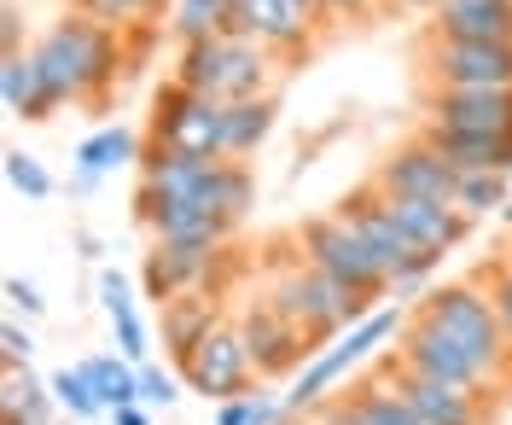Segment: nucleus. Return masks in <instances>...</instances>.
Returning a JSON list of instances; mask_svg holds the SVG:
<instances>
[{"instance_id":"f257e3e1","label":"nucleus","mask_w":512,"mask_h":425,"mask_svg":"<svg viewBox=\"0 0 512 425\" xmlns=\"http://www.w3.org/2000/svg\"><path fill=\"white\" fill-rule=\"evenodd\" d=\"M30 53L59 105H105V94L117 88V65H123V30L64 12L59 24L35 35Z\"/></svg>"},{"instance_id":"f03ea898","label":"nucleus","mask_w":512,"mask_h":425,"mask_svg":"<svg viewBox=\"0 0 512 425\" xmlns=\"http://www.w3.org/2000/svg\"><path fill=\"white\" fill-rule=\"evenodd\" d=\"M280 53H268L262 41L251 35H210V41H187L181 53H175V70H169V82H181L192 94L204 99H222V105H245V99H274L280 88Z\"/></svg>"},{"instance_id":"7ed1b4c3","label":"nucleus","mask_w":512,"mask_h":425,"mask_svg":"<svg viewBox=\"0 0 512 425\" xmlns=\"http://www.w3.org/2000/svg\"><path fill=\"white\" fill-rule=\"evenodd\" d=\"M268 297H274V309H280L286 321L303 327V338L315 344V356L326 350V344H338L350 327H361L373 309H384V303H373V297H355L350 286L326 280V274L309 268V262L280 268V274H274V286H268Z\"/></svg>"},{"instance_id":"20e7f679","label":"nucleus","mask_w":512,"mask_h":425,"mask_svg":"<svg viewBox=\"0 0 512 425\" xmlns=\"http://www.w3.org/2000/svg\"><path fill=\"white\" fill-rule=\"evenodd\" d=\"M414 315H419V321H431V327H443L448 338H454V344L478 361L483 373H489V385H495V379H507L512 338H507V327H501V315H495V303H489L483 286H472V280L437 286V292L419 297Z\"/></svg>"},{"instance_id":"39448f33","label":"nucleus","mask_w":512,"mask_h":425,"mask_svg":"<svg viewBox=\"0 0 512 425\" xmlns=\"http://www.w3.org/2000/svg\"><path fill=\"white\" fill-rule=\"evenodd\" d=\"M344 222H350L361 239H367V251L379 257V268L390 274V292H419L425 280H431V268H437V257L431 251H419L408 233L396 228V216H390V204H384V193L373 187V181H361V187H350V193L332 204Z\"/></svg>"},{"instance_id":"423d86ee","label":"nucleus","mask_w":512,"mask_h":425,"mask_svg":"<svg viewBox=\"0 0 512 425\" xmlns=\"http://www.w3.org/2000/svg\"><path fill=\"white\" fill-rule=\"evenodd\" d=\"M408 332V321H402V309H373L361 327H350L338 344H326L297 379H291V391L280 396L286 402V414H315V408H326L332 402V391L350 379V367H361V361L373 356L379 344H390V338H402Z\"/></svg>"},{"instance_id":"0eeeda50","label":"nucleus","mask_w":512,"mask_h":425,"mask_svg":"<svg viewBox=\"0 0 512 425\" xmlns=\"http://www.w3.org/2000/svg\"><path fill=\"white\" fill-rule=\"evenodd\" d=\"M152 152H181V158H227V105L222 99H204L181 88V82H163L152 99V129H146Z\"/></svg>"},{"instance_id":"6e6552de","label":"nucleus","mask_w":512,"mask_h":425,"mask_svg":"<svg viewBox=\"0 0 512 425\" xmlns=\"http://www.w3.org/2000/svg\"><path fill=\"white\" fill-rule=\"evenodd\" d=\"M291 245H297V262H309V268H320L326 280L350 286L355 297H373V303H379V297L390 292V274L379 268V257L367 251V239H361L338 210L309 216L303 228L291 233Z\"/></svg>"},{"instance_id":"1a4fd4ad","label":"nucleus","mask_w":512,"mask_h":425,"mask_svg":"<svg viewBox=\"0 0 512 425\" xmlns=\"http://www.w3.org/2000/svg\"><path fill=\"white\" fill-rule=\"evenodd\" d=\"M419 94H478V88H512V41H443L419 35Z\"/></svg>"},{"instance_id":"9d476101","label":"nucleus","mask_w":512,"mask_h":425,"mask_svg":"<svg viewBox=\"0 0 512 425\" xmlns=\"http://www.w3.org/2000/svg\"><path fill=\"white\" fill-rule=\"evenodd\" d=\"M181 379H187L204 402H216V408H222V402H239V396H251L256 361H251V350H245L239 321H222V327L210 332V338L192 350V361L181 367Z\"/></svg>"},{"instance_id":"9b49d317","label":"nucleus","mask_w":512,"mask_h":425,"mask_svg":"<svg viewBox=\"0 0 512 425\" xmlns=\"http://www.w3.org/2000/svg\"><path fill=\"white\" fill-rule=\"evenodd\" d=\"M222 268H227V245H152L140 280H146V297L163 309V303H175L187 292L216 297L222 292Z\"/></svg>"},{"instance_id":"f8f14e48","label":"nucleus","mask_w":512,"mask_h":425,"mask_svg":"<svg viewBox=\"0 0 512 425\" xmlns=\"http://www.w3.org/2000/svg\"><path fill=\"white\" fill-rule=\"evenodd\" d=\"M239 332H245V350L256 361V379H286L291 367H309L315 361V344L303 338L297 321H286L274 309V297L262 292L239 309Z\"/></svg>"},{"instance_id":"ddd939ff","label":"nucleus","mask_w":512,"mask_h":425,"mask_svg":"<svg viewBox=\"0 0 512 425\" xmlns=\"http://www.w3.org/2000/svg\"><path fill=\"white\" fill-rule=\"evenodd\" d=\"M373 187L384 198H431V204H454L460 193V169L448 164L437 146H425V140H402L390 158H379L373 169Z\"/></svg>"},{"instance_id":"4468645a","label":"nucleus","mask_w":512,"mask_h":425,"mask_svg":"<svg viewBox=\"0 0 512 425\" xmlns=\"http://www.w3.org/2000/svg\"><path fill=\"white\" fill-rule=\"evenodd\" d=\"M396 361L414 367V373H425V379H437V385H454V391H472V396L489 391V373H483L478 361L466 356L443 327H431V321H419V315L408 321V332H402Z\"/></svg>"},{"instance_id":"2eb2a0df","label":"nucleus","mask_w":512,"mask_h":425,"mask_svg":"<svg viewBox=\"0 0 512 425\" xmlns=\"http://www.w3.org/2000/svg\"><path fill=\"white\" fill-rule=\"evenodd\" d=\"M134 222L152 233V245H227V228L216 210L198 198H158L134 187Z\"/></svg>"},{"instance_id":"dca6fc26","label":"nucleus","mask_w":512,"mask_h":425,"mask_svg":"<svg viewBox=\"0 0 512 425\" xmlns=\"http://www.w3.org/2000/svg\"><path fill=\"white\" fill-rule=\"evenodd\" d=\"M227 30L262 41V47H268V53H280V59H297V53H309V47H315L320 24L297 6V0H233Z\"/></svg>"},{"instance_id":"f3484780","label":"nucleus","mask_w":512,"mask_h":425,"mask_svg":"<svg viewBox=\"0 0 512 425\" xmlns=\"http://www.w3.org/2000/svg\"><path fill=\"white\" fill-rule=\"evenodd\" d=\"M425 123L454 134H501L512 140V88H478V94H443V88H425L419 94Z\"/></svg>"},{"instance_id":"a211bd4d","label":"nucleus","mask_w":512,"mask_h":425,"mask_svg":"<svg viewBox=\"0 0 512 425\" xmlns=\"http://www.w3.org/2000/svg\"><path fill=\"white\" fill-rule=\"evenodd\" d=\"M379 373L402 391V402L419 414V425H483V396L437 385V379H425V373H414V367H402L396 356L384 361Z\"/></svg>"},{"instance_id":"6ab92c4d","label":"nucleus","mask_w":512,"mask_h":425,"mask_svg":"<svg viewBox=\"0 0 512 425\" xmlns=\"http://www.w3.org/2000/svg\"><path fill=\"white\" fill-rule=\"evenodd\" d=\"M425 35L443 41H512V0H437Z\"/></svg>"},{"instance_id":"aec40b11","label":"nucleus","mask_w":512,"mask_h":425,"mask_svg":"<svg viewBox=\"0 0 512 425\" xmlns=\"http://www.w3.org/2000/svg\"><path fill=\"white\" fill-rule=\"evenodd\" d=\"M390 204V216H396V228L414 239L419 251H431V257L443 262L466 233H472V222L454 210V204H431V198H384Z\"/></svg>"},{"instance_id":"412c9836","label":"nucleus","mask_w":512,"mask_h":425,"mask_svg":"<svg viewBox=\"0 0 512 425\" xmlns=\"http://www.w3.org/2000/svg\"><path fill=\"white\" fill-rule=\"evenodd\" d=\"M419 140L437 146L460 175H512V140L501 134H454L437 123H419Z\"/></svg>"},{"instance_id":"4be33fe9","label":"nucleus","mask_w":512,"mask_h":425,"mask_svg":"<svg viewBox=\"0 0 512 425\" xmlns=\"http://www.w3.org/2000/svg\"><path fill=\"white\" fill-rule=\"evenodd\" d=\"M158 315H163V350H169V361H175V367H187L192 350H198L210 332L222 327V303H216L210 292L175 297V303H163Z\"/></svg>"},{"instance_id":"5701e85b","label":"nucleus","mask_w":512,"mask_h":425,"mask_svg":"<svg viewBox=\"0 0 512 425\" xmlns=\"http://www.w3.org/2000/svg\"><path fill=\"white\" fill-rule=\"evenodd\" d=\"M0 99H6V111L18 117V123H47L53 111H59V99L47 88V76L35 65V53H0Z\"/></svg>"},{"instance_id":"b1692460","label":"nucleus","mask_w":512,"mask_h":425,"mask_svg":"<svg viewBox=\"0 0 512 425\" xmlns=\"http://www.w3.org/2000/svg\"><path fill=\"white\" fill-rule=\"evenodd\" d=\"M99 303H105L111 332H117V356L134 361V367H146L152 361V332H146L140 309H134V292H128V280L117 268H99Z\"/></svg>"},{"instance_id":"393cba45","label":"nucleus","mask_w":512,"mask_h":425,"mask_svg":"<svg viewBox=\"0 0 512 425\" xmlns=\"http://www.w3.org/2000/svg\"><path fill=\"white\" fill-rule=\"evenodd\" d=\"M59 396L30 367H6L0 379V425H59Z\"/></svg>"},{"instance_id":"a878e982","label":"nucleus","mask_w":512,"mask_h":425,"mask_svg":"<svg viewBox=\"0 0 512 425\" xmlns=\"http://www.w3.org/2000/svg\"><path fill=\"white\" fill-rule=\"evenodd\" d=\"M198 204H204V210H216V216H222V228L233 233L245 216H251V204H256V175H251V164H233V158H222V164L204 175Z\"/></svg>"},{"instance_id":"bb28decb","label":"nucleus","mask_w":512,"mask_h":425,"mask_svg":"<svg viewBox=\"0 0 512 425\" xmlns=\"http://www.w3.org/2000/svg\"><path fill=\"white\" fill-rule=\"evenodd\" d=\"M344 408H350L355 425H419V414L402 402V391L384 379V373H367L344 391Z\"/></svg>"},{"instance_id":"cd10ccee","label":"nucleus","mask_w":512,"mask_h":425,"mask_svg":"<svg viewBox=\"0 0 512 425\" xmlns=\"http://www.w3.org/2000/svg\"><path fill=\"white\" fill-rule=\"evenodd\" d=\"M140 152H146V140L134 129H123V123H105V129H94L82 146H76V169L82 175H111V169H123V164H140Z\"/></svg>"},{"instance_id":"c85d7f7f","label":"nucleus","mask_w":512,"mask_h":425,"mask_svg":"<svg viewBox=\"0 0 512 425\" xmlns=\"http://www.w3.org/2000/svg\"><path fill=\"white\" fill-rule=\"evenodd\" d=\"M280 123V99H245V105H227V158L245 164L256 158V146L274 134Z\"/></svg>"},{"instance_id":"c756f323","label":"nucleus","mask_w":512,"mask_h":425,"mask_svg":"<svg viewBox=\"0 0 512 425\" xmlns=\"http://www.w3.org/2000/svg\"><path fill=\"white\" fill-rule=\"evenodd\" d=\"M82 373H88V385L99 391L105 402V414H117V408H134L140 402V367L123 356H88L82 361Z\"/></svg>"},{"instance_id":"7c9ffc66","label":"nucleus","mask_w":512,"mask_h":425,"mask_svg":"<svg viewBox=\"0 0 512 425\" xmlns=\"http://www.w3.org/2000/svg\"><path fill=\"white\" fill-rule=\"evenodd\" d=\"M227 18H233V0H175L169 30H175V41L187 47V41H210V35H222Z\"/></svg>"},{"instance_id":"2f4dec72","label":"nucleus","mask_w":512,"mask_h":425,"mask_svg":"<svg viewBox=\"0 0 512 425\" xmlns=\"http://www.w3.org/2000/svg\"><path fill=\"white\" fill-rule=\"evenodd\" d=\"M70 12L94 18L105 30H128V24H152L163 12H175V0H70Z\"/></svg>"},{"instance_id":"473e14b6","label":"nucleus","mask_w":512,"mask_h":425,"mask_svg":"<svg viewBox=\"0 0 512 425\" xmlns=\"http://www.w3.org/2000/svg\"><path fill=\"white\" fill-rule=\"evenodd\" d=\"M512 204V175H460V193H454V210L466 222L478 216H501Z\"/></svg>"},{"instance_id":"72a5a7b5","label":"nucleus","mask_w":512,"mask_h":425,"mask_svg":"<svg viewBox=\"0 0 512 425\" xmlns=\"http://www.w3.org/2000/svg\"><path fill=\"white\" fill-rule=\"evenodd\" d=\"M47 385H53L59 408H64V414H70L76 425H82V420H94V414H105V402H99V391L88 385V373H82V367H59V373H53Z\"/></svg>"},{"instance_id":"f704fd0d","label":"nucleus","mask_w":512,"mask_h":425,"mask_svg":"<svg viewBox=\"0 0 512 425\" xmlns=\"http://www.w3.org/2000/svg\"><path fill=\"white\" fill-rule=\"evenodd\" d=\"M280 420H286V402L268 391H251V396H239V402L216 408V425H280Z\"/></svg>"},{"instance_id":"c9c22d12","label":"nucleus","mask_w":512,"mask_h":425,"mask_svg":"<svg viewBox=\"0 0 512 425\" xmlns=\"http://www.w3.org/2000/svg\"><path fill=\"white\" fill-rule=\"evenodd\" d=\"M6 181H12V193H24L30 204L53 198V175H47V169L35 164V158L24 152V146H12V152H6Z\"/></svg>"},{"instance_id":"e433bc0d","label":"nucleus","mask_w":512,"mask_h":425,"mask_svg":"<svg viewBox=\"0 0 512 425\" xmlns=\"http://www.w3.org/2000/svg\"><path fill=\"white\" fill-rule=\"evenodd\" d=\"M483 292H489V303H495V315H501V327L512 338V251H501L483 268Z\"/></svg>"},{"instance_id":"4c0bfd02","label":"nucleus","mask_w":512,"mask_h":425,"mask_svg":"<svg viewBox=\"0 0 512 425\" xmlns=\"http://www.w3.org/2000/svg\"><path fill=\"white\" fill-rule=\"evenodd\" d=\"M175 396H181V379L158 361H146L140 367V408H175Z\"/></svg>"},{"instance_id":"58836bf2","label":"nucleus","mask_w":512,"mask_h":425,"mask_svg":"<svg viewBox=\"0 0 512 425\" xmlns=\"http://www.w3.org/2000/svg\"><path fill=\"white\" fill-rule=\"evenodd\" d=\"M384 18V0H326L320 6V30H332V24H373Z\"/></svg>"},{"instance_id":"ea45409f","label":"nucleus","mask_w":512,"mask_h":425,"mask_svg":"<svg viewBox=\"0 0 512 425\" xmlns=\"http://www.w3.org/2000/svg\"><path fill=\"white\" fill-rule=\"evenodd\" d=\"M0 356H6V367H30V356H35V338H30V327L6 321V327H0Z\"/></svg>"},{"instance_id":"a19ab883","label":"nucleus","mask_w":512,"mask_h":425,"mask_svg":"<svg viewBox=\"0 0 512 425\" xmlns=\"http://www.w3.org/2000/svg\"><path fill=\"white\" fill-rule=\"evenodd\" d=\"M6 303H12V309H18V315H41V309H47V297L35 292L30 280H18V274H12V280H6Z\"/></svg>"},{"instance_id":"79ce46f5","label":"nucleus","mask_w":512,"mask_h":425,"mask_svg":"<svg viewBox=\"0 0 512 425\" xmlns=\"http://www.w3.org/2000/svg\"><path fill=\"white\" fill-rule=\"evenodd\" d=\"M0 47H6V53H24V47H18V6L0 12Z\"/></svg>"},{"instance_id":"37998d69","label":"nucleus","mask_w":512,"mask_h":425,"mask_svg":"<svg viewBox=\"0 0 512 425\" xmlns=\"http://www.w3.org/2000/svg\"><path fill=\"white\" fill-rule=\"evenodd\" d=\"M390 12H425V18H431L437 0H384V18H390Z\"/></svg>"},{"instance_id":"c03bdc74","label":"nucleus","mask_w":512,"mask_h":425,"mask_svg":"<svg viewBox=\"0 0 512 425\" xmlns=\"http://www.w3.org/2000/svg\"><path fill=\"white\" fill-rule=\"evenodd\" d=\"M111 425H152V414L134 402V408H117V414H111Z\"/></svg>"},{"instance_id":"a18cd8bd","label":"nucleus","mask_w":512,"mask_h":425,"mask_svg":"<svg viewBox=\"0 0 512 425\" xmlns=\"http://www.w3.org/2000/svg\"><path fill=\"white\" fill-rule=\"evenodd\" d=\"M76 245H82V257H88V262H99V257H105V245H99L94 233H76Z\"/></svg>"},{"instance_id":"49530a36","label":"nucleus","mask_w":512,"mask_h":425,"mask_svg":"<svg viewBox=\"0 0 512 425\" xmlns=\"http://www.w3.org/2000/svg\"><path fill=\"white\" fill-rule=\"evenodd\" d=\"M94 187H99V175H82V169L70 175V193H94Z\"/></svg>"},{"instance_id":"de8ad7c7","label":"nucleus","mask_w":512,"mask_h":425,"mask_svg":"<svg viewBox=\"0 0 512 425\" xmlns=\"http://www.w3.org/2000/svg\"><path fill=\"white\" fill-rule=\"evenodd\" d=\"M297 6H303V12H309V18L320 24V6H326V0H297Z\"/></svg>"},{"instance_id":"09e8293b","label":"nucleus","mask_w":512,"mask_h":425,"mask_svg":"<svg viewBox=\"0 0 512 425\" xmlns=\"http://www.w3.org/2000/svg\"><path fill=\"white\" fill-rule=\"evenodd\" d=\"M501 222H507V228H512V204H507V210H501Z\"/></svg>"}]
</instances>
